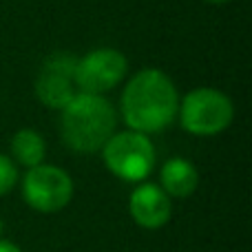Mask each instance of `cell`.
<instances>
[{"label":"cell","instance_id":"6da1fadb","mask_svg":"<svg viewBox=\"0 0 252 252\" xmlns=\"http://www.w3.org/2000/svg\"><path fill=\"white\" fill-rule=\"evenodd\" d=\"M120 111L126 126L135 133H161L177 118V87L164 71L142 69L124 87Z\"/></svg>","mask_w":252,"mask_h":252},{"label":"cell","instance_id":"7a4b0ae2","mask_svg":"<svg viewBox=\"0 0 252 252\" xmlns=\"http://www.w3.org/2000/svg\"><path fill=\"white\" fill-rule=\"evenodd\" d=\"M118 115L102 95L78 93L62 109L60 133L64 144L75 153H97L113 137Z\"/></svg>","mask_w":252,"mask_h":252},{"label":"cell","instance_id":"3957f363","mask_svg":"<svg viewBox=\"0 0 252 252\" xmlns=\"http://www.w3.org/2000/svg\"><path fill=\"white\" fill-rule=\"evenodd\" d=\"M155 146L148 135L135 130L113 133L102 148L104 166L118 179L128 184H142L155 168Z\"/></svg>","mask_w":252,"mask_h":252},{"label":"cell","instance_id":"277c9868","mask_svg":"<svg viewBox=\"0 0 252 252\" xmlns=\"http://www.w3.org/2000/svg\"><path fill=\"white\" fill-rule=\"evenodd\" d=\"M177 115L184 130H188L190 135H199V137H210L230 126L235 118V106L226 93L210 87H201L186 93V97L179 102Z\"/></svg>","mask_w":252,"mask_h":252},{"label":"cell","instance_id":"5b68a950","mask_svg":"<svg viewBox=\"0 0 252 252\" xmlns=\"http://www.w3.org/2000/svg\"><path fill=\"white\" fill-rule=\"evenodd\" d=\"M22 197L38 213H58L73 199V179L58 166H33L22 179Z\"/></svg>","mask_w":252,"mask_h":252},{"label":"cell","instance_id":"8992f818","mask_svg":"<svg viewBox=\"0 0 252 252\" xmlns=\"http://www.w3.org/2000/svg\"><path fill=\"white\" fill-rule=\"evenodd\" d=\"M128 60L118 49H95L80 58L75 64V87L78 93L102 95L115 89L126 78Z\"/></svg>","mask_w":252,"mask_h":252},{"label":"cell","instance_id":"52a82bcc","mask_svg":"<svg viewBox=\"0 0 252 252\" xmlns=\"http://www.w3.org/2000/svg\"><path fill=\"white\" fill-rule=\"evenodd\" d=\"M75 60L71 53H53L44 60L35 80V95L49 109L62 111L75 95Z\"/></svg>","mask_w":252,"mask_h":252},{"label":"cell","instance_id":"ba28073f","mask_svg":"<svg viewBox=\"0 0 252 252\" xmlns=\"http://www.w3.org/2000/svg\"><path fill=\"white\" fill-rule=\"evenodd\" d=\"M128 213L137 226L146 230H157L170 221L173 204H170V197L157 184H139L130 192Z\"/></svg>","mask_w":252,"mask_h":252},{"label":"cell","instance_id":"9c48e42d","mask_svg":"<svg viewBox=\"0 0 252 252\" xmlns=\"http://www.w3.org/2000/svg\"><path fill=\"white\" fill-rule=\"evenodd\" d=\"M159 184L161 190L168 197L175 199H186L199 186V173H197L195 164L184 157H170L159 173Z\"/></svg>","mask_w":252,"mask_h":252},{"label":"cell","instance_id":"30bf717a","mask_svg":"<svg viewBox=\"0 0 252 252\" xmlns=\"http://www.w3.org/2000/svg\"><path fill=\"white\" fill-rule=\"evenodd\" d=\"M11 155L16 166H25V168L44 164V155H47L44 137L33 128L18 130L11 139Z\"/></svg>","mask_w":252,"mask_h":252},{"label":"cell","instance_id":"8fae6325","mask_svg":"<svg viewBox=\"0 0 252 252\" xmlns=\"http://www.w3.org/2000/svg\"><path fill=\"white\" fill-rule=\"evenodd\" d=\"M18 184V166L11 157L0 153V197L11 192Z\"/></svg>","mask_w":252,"mask_h":252},{"label":"cell","instance_id":"7c38bea8","mask_svg":"<svg viewBox=\"0 0 252 252\" xmlns=\"http://www.w3.org/2000/svg\"><path fill=\"white\" fill-rule=\"evenodd\" d=\"M0 252H22V250L18 248L16 244H11V241H4V239H0Z\"/></svg>","mask_w":252,"mask_h":252},{"label":"cell","instance_id":"4fadbf2b","mask_svg":"<svg viewBox=\"0 0 252 252\" xmlns=\"http://www.w3.org/2000/svg\"><path fill=\"white\" fill-rule=\"evenodd\" d=\"M206 2H213V4H223V2H230V0H206Z\"/></svg>","mask_w":252,"mask_h":252},{"label":"cell","instance_id":"5bb4252c","mask_svg":"<svg viewBox=\"0 0 252 252\" xmlns=\"http://www.w3.org/2000/svg\"><path fill=\"white\" fill-rule=\"evenodd\" d=\"M2 235H4V223H2V219H0V239H2Z\"/></svg>","mask_w":252,"mask_h":252}]
</instances>
